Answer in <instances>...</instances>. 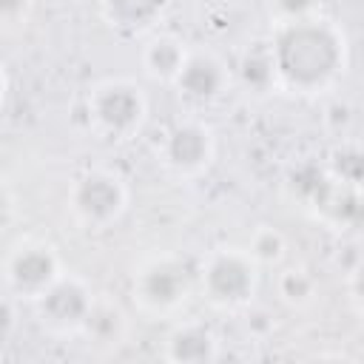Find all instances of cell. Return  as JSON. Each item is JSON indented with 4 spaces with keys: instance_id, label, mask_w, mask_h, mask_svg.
<instances>
[{
    "instance_id": "52a82bcc",
    "label": "cell",
    "mask_w": 364,
    "mask_h": 364,
    "mask_svg": "<svg viewBox=\"0 0 364 364\" xmlns=\"http://www.w3.org/2000/svg\"><path fill=\"white\" fill-rule=\"evenodd\" d=\"M216 159V131L205 117L185 114L173 119L156 145V162L179 182L202 179Z\"/></svg>"
},
{
    "instance_id": "7c38bea8",
    "label": "cell",
    "mask_w": 364,
    "mask_h": 364,
    "mask_svg": "<svg viewBox=\"0 0 364 364\" xmlns=\"http://www.w3.org/2000/svg\"><path fill=\"white\" fill-rule=\"evenodd\" d=\"M162 358L173 364H210L222 358V341L210 324L185 318V321H176L165 336Z\"/></svg>"
},
{
    "instance_id": "9c48e42d",
    "label": "cell",
    "mask_w": 364,
    "mask_h": 364,
    "mask_svg": "<svg viewBox=\"0 0 364 364\" xmlns=\"http://www.w3.org/2000/svg\"><path fill=\"white\" fill-rule=\"evenodd\" d=\"M94 296L97 293L88 284V279L65 270L31 307H34L40 327L48 336L71 338V336H80V330L88 318V310L94 304Z\"/></svg>"
},
{
    "instance_id": "8fae6325",
    "label": "cell",
    "mask_w": 364,
    "mask_h": 364,
    "mask_svg": "<svg viewBox=\"0 0 364 364\" xmlns=\"http://www.w3.org/2000/svg\"><path fill=\"white\" fill-rule=\"evenodd\" d=\"M102 23L122 37H148L159 31L171 0H97Z\"/></svg>"
},
{
    "instance_id": "9a60e30c",
    "label": "cell",
    "mask_w": 364,
    "mask_h": 364,
    "mask_svg": "<svg viewBox=\"0 0 364 364\" xmlns=\"http://www.w3.org/2000/svg\"><path fill=\"white\" fill-rule=\"evenodd\" d=\"M188 51H191V46L176 31L159 28L142 40V48H139L142 74L156 85H173V80L179 77V71L188 60Z\"/></svg>"
},
{
    "instance_id": "6da1fadb",
    "label": "cell",
    "mask_w": 364,
    "mask_h": 364,
    "mask_svg": "<svg viewBox=\"0 0 364 364\" xmlns=\"http://www.w3.org/2000/svg\"><path fill=\"white\" fill-rule=\"evenodd\" d=\"M279 88L296 97H324L336 91L350 65L344 28L327 14L273 23L267 34Z\"/></svg>"
},
{
    "instance_id": "4fadbf2b",
    "label": "cell",
    "mask_w": 364,
    "mask_h": 364,
    "mask_svg": "<svg viewBox=\"0 0 364 364\" xmlns=\"http://www.w3.org/2000/svg\"><path fill=\"white\" fill-rule=\"evenodd\" d=\"M128 333H131V318H128V310L108 293H97L94 296V304L88 310V318L80 330V338L94 347V350H117L128 341Z\"/></svg>"
},
{
    "instance_id": "44dd1931",
    "label": "cell",
    "mask_w": 364,
    "mask_h": 364,
    "mask_svg": "<svg viewBox=\"0 0 364 364\" xmlns=\"http://www.w3.org/2000/svg\"><path fill=\"white\" fill-rule=\"evenodd\" d=\"M347 296H350L353 307L364 316V253L355 259V264L347 273Z\"/></svg>"
},
{
    "instance_id": "8992f818",
    "label": "cell",
    "mask_w": 364,
    "mask_h": 364,
    "mask_svg": "<svg viewBox=\"0 0 364 364\" xmlns=\"http://www.w3.org/2000/svg\"><path fill=\"white\" fill-rule=\"evenodd\" d=\"M128 202H131L128 179L108 165H91L80 171L71 179L68 196H65V205L74 222L82 225L85 230L114 228L125 216Z\"/></svg>"
},
{
    "instance_id": "5b68a950",
    "label": "cell",
    "mask_w": 364,
    "mask_h": 364,
    "mask_svg": "<svg viewBox=\"0 0 364 364\" xmlns=\"http://www.w3.org/2000/svg\"><path fill=\"white\" fill-rule=\"evenodd\" d=\"M196 290V270L179 253L162 250L145 256L131 276V299L142 316L173 318Z\"/></svg>"
},
{
    "instance_id": "5bb4252c",
    "label": "cell",
    "mask_w": 364,
    "mask_h": 364,
    "mask_svg": "<svg viewBox=\"0 0 364 364\" xmlns=\"http://www.w3.org/2000/svg\"><path fill=\"white\" fill-rule=\"evenodd\" d=\"M233 88H239L242 94L253 97V100H264L279 88V71L273 63V51L267 40H256L247 43L236 63H233Z\"/></svg>"
},
{
    "instance_id": "277c9868",
    "label": "cell",
    "mask_w": 364,
    "mask_h": 364,
    "mask_svg": "<svg viewBox=\"0 0 364 364\" xmlns=\"http://www.w3.org/2000/svg\"><path fill=\"white\" fill-rule=\"evenodd\" d=\"M151 102L145 88L131 77H105L85 91V117L97 136L131 142L148 125Z\"/></svg>"
},
{
    "instance_id": "ac0fdd59",
    "label": "cell",
    "mask_w": 364,
    "mask_h": 364,
    "mask_svg": "<svg viewBox=\"0 0 364 364\" xmlns=\"http://www.w3.org/2000/svg\"><path fill=\"white\" fill-rule=\"evenodd\" d=\"M247 250H250V256L256 259V264L259 267H282L284 264V259H287V239H284V233L279 230V228H273V225H259V228H253V233L247 236V245H245Z\"/></svg>"
},
{
    "instance_id": "ffe728a7",
    "label": "cell",
    "mask_w": 364,
    "mask_h": 364,
    "mask_svg": "<svg viewBox=\"0 0 364 364\" xmlns=\"http://www.w3.org/2000/svg\"><path fill=\"white\" fill-rule=\"evenodd\" d=\"M37 9V0H0V20H3V28L11 31V28H23L31 14Z\"/></svg>"
},
{
    "instance_id": "7a4b0ae2",
    "label": "cell",
    "mask_w": 364,
    "mask_h": 364,
    "mask_svg": "<svg viewBox=\"0 0 364 364\" xmlns=\"http://www.w3.org/2000/svg\"><path fill=\"white\" fill-rule=\"evenodd\" d=\"M284 188L324 228L336 233H364V191L333 182L321 159L293 165Z\"/></svg>"
},
{
    "instance_id": "e0dca14e",
    "label": "cell",
    "mask_w": 364,
    "mask_h": 364,
    "mask_svg": "<svg viewBox=\"0 0 364 364\" xmlns=\"http://www.w3.org/2000/svg\"><path fill=\"white\" fill-rule=\"evenodd\" d=\"M276 299L290 307V310H304L316 301L318 296V279L313 276V270H307L304 264H282L276 267V282H273Z\"/></svg>"
},
{
    "instance_id": "2e32d148",
    "label": "cell",
    "mask_w": 364,
    "mask_h": 364,
    "mask_svg": "<svg viewBox=\"0 0 364 364\" xmlns=\"http://www.w3.org/2000/svg\"><path fill=\"white\" fill-rule=\"evenodd\" d=\"M321 165L333 182L364 191V139L347 134L336 136L324 151Z\"/></svg>"
},
{
    "instance_id": "ba28073f",
    "label": "cell",
    "mask_w": 364,
    "mask_h": 364,
    "mask_svg": "<svg viewBox=\"0 0 364 364\" xmlns=\"http://www.w3.org/2000/svg\"><path fill=\"white\" fill-rule=\"evenodd\" d=\"M65 273L60 250L37 236H20L9 245L3 259V293L34 304Z\"/></svg>"
},
{
    "instance_id": "d6986e66",
    "label": "cell",
    "mask_w": 364,
    "mask_h": 364,
    "mask_svg": "<svg viewBox=\"0 0 364 364\" xmlns=\"http://www.w3.org/2000/svg\"><path fill=\"white\" fill-rule=\"evenodd\" d=\"M267 11L273 23L284 20H301L321 11V0H267Z\"/></svg>"
},
{
    "instance_id": "3957f363",
    "label": "cell",
    "mask_w": 364,
    "mask_h": 364,
    "mask_svg": "<svg viewBox=\"0 0 364 364\" xmlns=\"http://www.w3.org/2000/svg\"><path fill=\"white\" fill-rule=\"evenodd\" d=\"M262 267L247 247L219 245L208 250L196 267V290L219 313L250 310L259 293Z\"/></svg>"
},
{
    "instance_id": "30bf717a",
    "label": "cell",
    "mask_w": 364,
    "mask_h": 364,
    "mask_svg": "<svg viewBox=\"0 0 364 364\" xmlns=\"http://www.w3.org/2000/svg\"><path fill=\"white\" fill-rule=\"evenodd\" d=\"M171 88L193 111L213 108L233 88V65H228L225 57L210 46H191L188 60Z\"/></svg>"
}]
</instances>
